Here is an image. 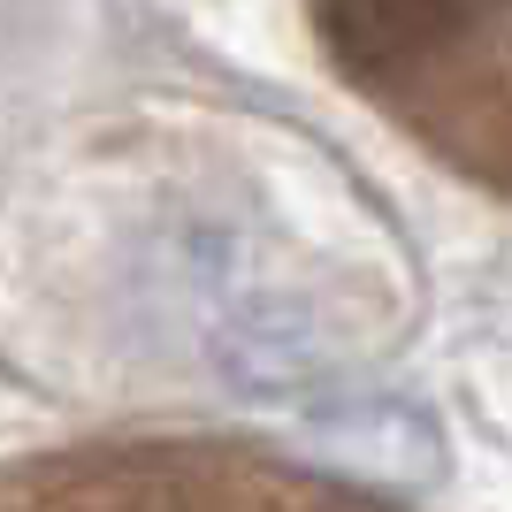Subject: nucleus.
I'll use <instances>...</instances> for the list:
<instances>
[{"label": "nucleus", "instance_id": "obj_1", "mask_svg": "<svg viewBox=\"0 0 512 512\" xmlns=\"http://www.w3.org/2000/svg\"><path fill=\"white\" fill-rule=\"evenodd\" d=\"M321 16H329V39L344 62L383 77V69L421 62L428 46L474 31L490 16V0H321Z\"/></svg>", "mask_w": 512, "mask_h": 512}]
</instances>
